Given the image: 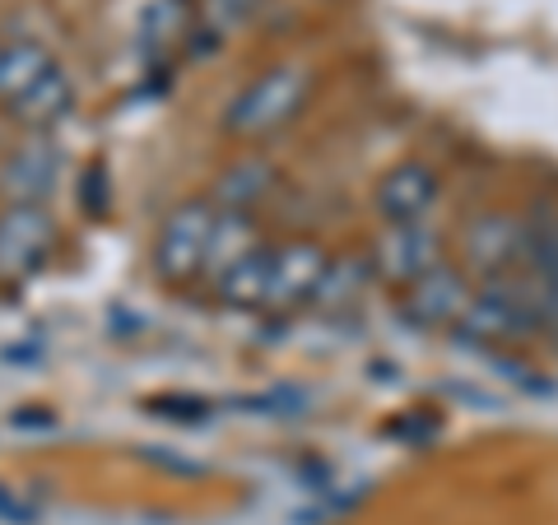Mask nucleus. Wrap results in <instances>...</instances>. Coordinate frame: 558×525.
I'll list each match as a JSON object with an SVG mask.
<instances>
[{"mask_svg":"<svg viewBox=\"0 0 558 525\" xmlns=\"http://www.w3.org/2000/svg\"><path fill=\"white\" fill-rule=\"evenodd\" d=\"M307 94H312V70L307 65H293V61L266 65L260 75H252L229 98V108H223V135L242 139V145L270 139L303 112Z\"/></svg>","mask_w":558,"mask_h":525,"instance_id":"nucleus-1","label":"nucleus"},{"mask_svg":"<svg viewBox=\"0 0 558 525\" xmlns=\"http://www.w3.org/2000/svg\"><path fill=\"white\" fill-rule=\"evenodd\" d=\"M457 335L470 340V344H512V340L539 335L531 279L521 270L498 274V279H480L475 297H470V312L457 326Z\"/></svg>","mask_w":558,"mask_h":525,"instance_id":"nucleus-2","label":"nucleus"},{"mask_svg":"<svg viewBox=\"0 0 558 525\" xmlns=\"http://www.w3.org/2000/svg\"><path fill=\"white\" fill-rule=\"evenodd\" d=\"M209 233H215V205L205 196L172 205L159 223V233H154V247H149L154 274H159L163 284H191V279H201Z\"/></svg>","mask_w":558,"mask_h":525,"instance_id":"nucleus-3","label":"nucleus"},{"mask_svg":"<svg viewBox=\"0 0 558 525\" xmlns=\"http://www.w3.org/2000/svg\"><path fill=\"white\" fill-rule=\"evenodd\" d=\"M442 260H447V237H442V229H433L428 219L387 223L368 247L373 279H381V284H391V289H410L414 279L438 270Z\"/></svg>","mask_w":558,"mask_h":525,"instance_id":"nucleus-4","label":"nucleus"},{"mask_svg":"<svg viewBox=\"0 0 558 525\" xmlns=\"http://www.w3.org/2000/svg\"><path fill=\"white\" fill-rule=\"evenodd\" d=\"M57 247V215L47 205H5L0 209V289H20Z\"/></svg>","mask_w":558,"mask_h":525,"instance_id":"nucleus-5","label":"nucleus"},{"mask_svg":"<svg viewBox=\"0 0 558 525\" xmlns=\"http://www.w3.org/2000/svg\"><path fill=\"white\" fill-rule=\"evenodd\" d=\"M400 312L405 321L418 330H457L461 317L470 312V297H475V279H470L461 266L442 260L438 270H428L424 279H414L410 289H400Z\"/></svg>","mask_w":558,"mask_h":525,"instance_id":"nucleus-6","label":"nucleus"},{"mask_svg":"<svg viewBox=\"0 0 558 525\" xmlns=\"http://www.w3.org/2000/svg\"><path fill=\"white\" fill-rule=\"evenodd\" d=\"M330 266V252L312 237L279 242L270 252V284H266V307L260 312H299L312 307V297L322 289V274Z\"/></svg>","mask_w":558,"mask_h":525,"instance_id":"nucleus-7","label":"nucleus"},{"mask_svg":"<svg viewBox=\"0 0 558 525\" xmlns=\"http://www.w3.org/2000/svg\"><path fill=\"white\" fill-rule=\"evenodd\" d=\"M526 256V219L502 215V209H484L465 229V274L475 279H498L521 270Z\"/></svg>","mask_w":558,"mask_h":525,"instance_id":"nucleus-8","label":"nucleus"},{"mask_svg":"<svg viewBox=\"0 0 558 525\" xmlns=\"http://www.w3.org/2000/svg\"><path fill=\"white\" fill-rule=\"evenodd\" d=\"M61 168H65V154L57 139L33 135L20 149L5 154V163H0V191L10 196V205H47L51 191L61 186Z\"/></svg>","mask_w":558,"mask_h":525,"instance_id":"nucleus-9","label":"nucleus"},{"mask_svg":"<svg viewBox=\"0 0 558 525\" xmlns=\"http://www.w3.org/2000/svg\"><path fill=\"white\" fill-rule=\"evenodd\" d=\"M438 196H442L438 172L418 159H405L391 172H381L373 205H377L381 223H418V219H428V209L438 205Z\"/></svg>","mask_w":558,"mask_h":525,"instance_id":"nucleus-10","label":"nucleus"},{"mask_svg":"<svg viewBox=\"0 0 558 525\" xmlns=\"http://www.w3.org/2000/svg\"><path fill=\"white\" fill-rule=\"evenodd\" d=\"M279 182V172L270 159H260V154H242V159H233L229 168L215 178V186H209V205L223 209V215H256V205L270 200V191Z\"/></svg>","mask_w":558,"mask_h":525,"instance_id":"nucleus-11","label":"nucleus"},{"mask_svg":"<svg viewBox=\"0 0 558 525\" xmlns=\"http://www.w3.org/2000/svg\"><path fill=\"white\" fill-rule=\"evenodd\" d=\"M5 112H10L14 126H24L33 135H51L70 112H75V80H70L61 65H51L47 75L33 84L28 94L14 98Z\"/></svg>","mask_w":558,"mask_h":525,"instance_id":"nucleus-12","label":"nucleus"},{"mask_svg":"<svg viewBox=\"0 0 558 525\" xmlns=\"http://www.w3.org/2000/svg\"><path fill=\"white\" fill-rule=\"evenodd\" d=\"M196 33V0H149L140 14V51L149 61H163Z\"/></svg>","mask_w":558,"mask_h":525,"instance_id":"nucleus-13","label":"nucleus"},{"mask_svg":"<svg viewBox=\"0 0 558 525\" xmlns=\"http://www.w3.org/2000/svg\"><path fill=\"white\" fill-rule=\"evenodd\" d=\"M260 242H266V237L256 233V219H252V215H223V209H215V233H209L201 279H205L209 289H215L242 256H252V252L260 247Z\"/></svg>","mask_w":558,"mask_h":525,"instance_id":"nucleus-14","label":"nucleus"},{"mask_svg":"<svg viewBox=\"0 0 558 525\" xmlns=\"http://www.w3.org/2000/svg\"><path fill=\"white\" fill-rule=\"evenodd\" d=\"M270 242H260V247L252 256H242L238 266L229 270L215 284V297L223 307H233V312H260L266 307V284H270Z\"/></svg>","mask_w":558,"mask_h":525,"instance_id":"nucleus-15","label":"nucleus"},{"mask_svg":"<svg viewBox=\"0 0 558 525\" xmlns=\"http://www.w3.org/2000/svg\"><path fill=\"white\" fill-rule=\"evenodd\" d=\"M373 284V266L368 256H330V266L322 274V289L312 297V307L326 312V317H340L363 297V289Z\"/></svg>","mask_w":558,"mask_h":525,"instance_id":"nucleus-16","label":"nucleus"},{"mask_svg":"<svg viewBox=\"0 0 558 525\" xmlns=\"http://www.w3.org/2000/svg\"><path fill=\"white\" fill-rule=\"evenodd\" d=\"M51 65H57V61H51L47 47L28 42V38L5 42V51H0V108H10L20 94H28Z\"/></svg>","mask_w":558,"mask_h":525,"instance_id":"nucleus-17","label":"nucleus"},{"mask_svg":"<svg viewBox=\"0 0 558 525\" xmlns=\"http://www.w3.org/2000/svg\"><path fill=\"white\" fill-rule=\"evenodd\" d=\"M521 274L531 279V293H535L539 335H558V247L554 252H531L526 260H521Z\"/></svg>","mask_w":558,"mask_h":525,"instance_id":"nucleus-18","label":"nucleus"},{"mask_svg":"<svg viewBox=\"0 0 558 525\" xmlns=\"http://www.w3.org/2000/svg\"><path fill=\"white\" fill-rule=\"evenodd\" d=\"M266 0H196V20L209 38H229V33L247 28Z\"/></svg>","mask_w":558,"mask_h":525,"instance_id":"nucleus-19","label":"nucleus"},{"mask_svg":"<svg viewBox=\"0 0 558 525\" xmlns=\"http://www.w3.org/2000/svg\"><path fill=\"white\" fill-rule=\"evenodd\" d=\"M145 410H149L154 418H168V424H209V414H215V405H209L205 395H186V391L149 395Z\"/></svg>","mask_w":558,"mask_h":525,"instance_id":"nucleus-20","label":"nucleus"},{"mask_svg":"<svg viewBox=\"0 0 558 525\" xmlns=\"http://www.w3.org/2000/svg\"><path fill=\"white\" fill-rule=\"evenodd\" d=\"M80 186H84V196H80V200H84V209H89L94 219L108 215V200H112V196H108V163L84 168V182H80Z\"/></svg>","mask_w":558,"mask_h":525,"instance_id":"nucleus-21","label":"nucleus"},{"mask_svg":"<svg viewBox=\"0 0 558 525\" xmlns=\"http://www.w3.org/2000/svg\"><path fill=\"white\" fill-rule=\"evenodd\" d=\"M14 428H38V432H47V428H57V414H51V410H38V405L14 410Z\"/></svg>","mask_w":558,"mask_h":525,"instance_id":"nucleus-22","label":"nucleus"},{"mask_svg":"<svg viewBox=\"0 0 558 525\" xmlns=\"http://www.w3.org/2000/svg\"><path fill=\"white\" fill-rule=\"evenodd\" d=\"M0 51H5V42H0Z\"/></svg>","mask_w":558,"mask_h":525,"instance_id":"nucleus-23","label":"nucleus"}]
</instances>
